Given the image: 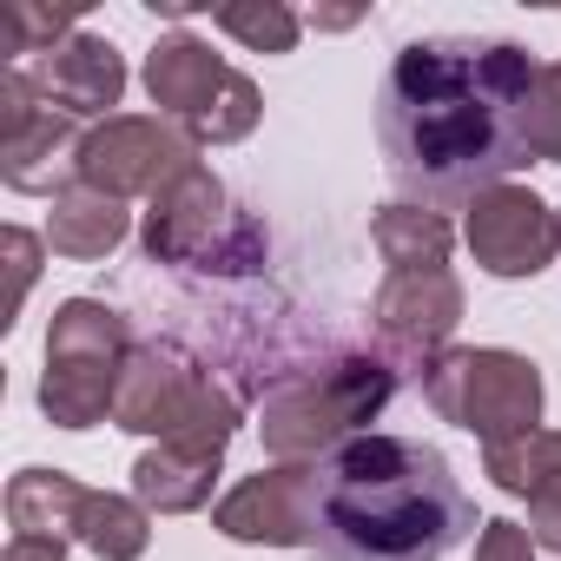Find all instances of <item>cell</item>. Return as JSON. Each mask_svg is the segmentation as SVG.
<instances>
[{
  "label": "cell",
  "instance_id": "obj_1",
  "mask_svg": "<svg viewBox=\"0 0 561 561\" xmlns=\"http://www.w3.org/2000/svg\"><path fill=\"white\" fill-rule=\"evenodd\" d=\"M535 73L541 67L515 41L430 34L397 47L377 93L390 179L423 205H469L476 192L508 185V172L528 165Z\"/></svg>",
  "mask_w": 561,
  "mask_h": 561
},
{
  "label": "cell",
  "instance_id": "obj_2",
  "mask_svg": "<svg viewBox=\"0 0 561 561\" xmlns=\"http://www.w3.org/2000/svg\"><path fill=\"white\" fill-rule=\"evenodd\" d=\"M318 469L311 548L324 561H443L476 528V502L436 443L364 430Z\"/></svg>",
  "mask_w": 561,
  "mask_h": 561
},
{
  "label": "cell",
  "instance_id": "obj_3",
  "mask_svg": "<svg viewBox=\"0 0 561 561\" xmlns=\"http://www.w3.org/2000/svg\"><path fill=\"white\" fill-rule=\"evenodd\" d=\"M390 397H397L390 357H337V364L285 370L264 390V416H257L264 456L271 462H324L351 436H364V423Z\"/></svg>",
  "mask_w": 561,
  "mask_h": 561
},
{
  "label": "cell",
  "instance_id": "obj_4",
  "mask_svg": "<svg viewBox=\"0 0 561 561\" xmlns=\"http://www.w3.org/2000/svg\"><path fill=\"white\" fill-rule=\"evenodd\" d=\"M113 423L133 430V436H159V443L231 449V436H238V397L225 383H211V370L198 357H185L179 344L152 337V344L133 351V364L119 377Z\"/></svg>",
  "mask_w": 561,
  "mask_h": 561
},
{
  "label": "cell",
  "instance_id": "obj_5",
  "mask_svg": "<svg viewBox=\"0 0 561 561\" xmlns=\"http://www.w3.org/2000/svg\"><path fill=\"white\" fill-rule=\"evenodd\" d=\"M133 324L100 298H67L47 324V377L41 410L54 430H93L119 403V377L133 364Z\"/></svg>",
  "mask_w": 561,
  "mask_h": 561
},
{
  "label": "cell",
  "instance_id": "obj_6",
  "mask_svg": "<svg viewBox=\"0 0 561 561\" xmlns=\"http://www.w3.org/2000/svg\"><path fill=\"white\" fill-rule=\"evenodd\" d=\"M139 244L152 264H185V271H218V277L264 264V225L231 205L211 165H185L179 179L152 192Z\"/></svg>",
  "mask_w": 561,
  "mask_h": 561
},
{
  "label": "cell",
  "instance_id": "obj_7",
  "mask_svg": "<svg viewBox=\"0 0 561 561\" xmlns=\"http://www.w3.org/2000/svg\"><path fill=\"white\" fill-rule=\"evenodd\" d=\"M146 93H152L159 119H172L192 146H231L264 113L257 87L238 67H225L198 34H165L146 54Z\"/></svg>",
  "mask_w": 561,
  "mask_h": 561
},
{
  "label": "cell",
  "instance_id": "obj_8",
  "mask_svg": "<svg viewBox=\"0 0 561 561\" xmlns=\"http://www.w3.org/2000/svg\"><path fill=\"white\" fill-rule=\"evenodd\" d=\"M423 397L443 423L482 436V449L541 430V370L515 351H443L423 370Z\"/></svg>",
  "mask_w": 561,
  "mask_h": 561
},
{
  "label": "cell",
  "instance_id": "obj_9",
  "mask_svg": "<svg viewBox=\"0 0 561 561\" xmlns=\"http://www.w3.org/2000/svg\"><path fill=\"white\" fill-rule=\"evenodd\" d=\"M185 165H198V146L159 119V113H113L106 126H93L80 139V165H73V185H93L106 198H133V192H159L165 179H179Z\"/></svg>",
  "mask_w": 561,
  "mask_h": 561
},
{
  "label": "cell",
  "instance_id": "obj_10",
  "mask_svg": "<svg viewBox=\"0 0 561 561\" xmlns=\"http://www.w3.org/2000/svg\"><path fill=\"white\" fill-rule=\"evenodd\" d=\"M80 119H67L60 106L41 100V87L8 67L0 73V179L14 192H41V198H60L73 185V165H80V139L73 133Z\"/></svg>",
  "mask_w": 561,
  "mask_h": 561
},
{
  "label": "cell",
  "instance_id": "obj_11",
  "mask_svg": "<svg viewBox=\"0 0 561 561\" xmlns=\"http://www.w3.org/2000/svg\"><path fill=\"white\" fill-rule=\"evenodd\" d=\"M370 324H377V344L397 370H430L443 351H449V331L462 324V277L449 264H410V271H390L383 291L370 298Z\"/></svg>",
  "mask_w": 561,
  "mask_h": 561
},
{
  "label": "cell",
  "instance_id": "obj_12",
  "mask_svg": "<svg viewBox=\"0 0 561 561\" xmlns=\"http://www.w3.org/2000/svg\"><path fill=\"white\" fill-rule=\"evenodd\" d=\"M318 462H271L244 476L218 508L211 528L231 541H264V548H311L318 535Z\"/></svg>",
  "mask_w": 561,
  "mask_h": 561
},
{
  "label": "cell",
  "instance_id": "obj_13",
  "mask_svg": "<svg viewBox=\"0 0 561 561\" xmlns=\"http://www.w3.org/2000/svg\"><path fill=\"white\" fill-rule=\"evenodd\" d=\"M462 238L489 277H535L561 251V211H548L528 185H489L469 198Z\"/></svg>",
  "mask_w": 561,
  "mask_h": 561
},
{
  "label": "cell",
  "instance_id": "obj_14",
  "mask_svg": "<svg viewBox=\"0 0 561 561\" xmlns=\"http://www.w3.org/2000/svg\"><path fill=\"white\" fill-rule=\"evenodd\" d=\"M27 80L41 87V100L47 106H60L67 119H113V106H119V93H126V60H119V47L113 41H100V34H67L54 54H41L34 67H27Z\"/></svg>",
  "mask_w": 561,
  "mask_h": 561
},
{
  "label": "cell",
  "instance_id": "obj_15",
  "mask_svg": "<svg viewBox=\"0 0 561 561\" xmlns=\"http://www.w3.org/2000/svg\"><path fill=\"white\" fill-rule=\"evenodd\" d=\"M482 476L508 495L528 502V535L535 548L561 554V430H528L515 443L482 449Z\"/></svg>",
  "mask_w": 561,
  "mask_h": 561
},
{
  "label": "cell",
  "instance_id": "obj_16",
  "mask_svg": "<svg viewBox=\"0 0 561 561\" xmlns=\"http://www.w3.org/2000/svg\"><path fill=\"white\" fill-rule=\"evenodd\" d=\"M225 469V449H205V443H159L133 462V495L152 508V515H192L211 502V482Z\"/></svg>",
  "mask_w": 561,
  "mask_h": 561
},
{
  "label": "cell",
  "instance_id": "obj_17",
  "mask_svg": "<svg viewBox=\"0 0 561 561\" xmlns=\"http://www.w3.org/2000/svg\"><path fill=\"white\" fill-rule=\"evenodd\" d=\"M87 502H93V489L73 482L67 469H21L8 482V522H14V535H34V541H80Z\"/></svg>",
  "mask_w": 561,
  "mask_h": 561
},
{
  "label": "cell",
  "instance_id": "obj_18",
  "mask_svg": "<svg viewBox=\"0 0 561 561\" xmlns=\"http://www.w3.org/2000/svg\"><path fill=\"white\" fill-rule=\"evenodd\" d=\"M119 238H126V205L93 192V185H67L47 211V244L73 264H93V257L119 251Z\"/></svg>",
  "mask_w": 561,
  "mask_h": 561
},
{
  "label": "cell",
  "instance_id": "obj_19",
  "mask_svg": "<svg viewBox=\"0 0 561 561\" xmlns=\"http://www.w3.org/2000/svg\"><path fill=\"white\" fill-rule=\"evenodd\" d=\"M370 238H377V251H383L390 271L449 264V244H456V231H449V218H443L436 205H383V211L370 218Z\"/></svg>",
  "mask_w": 561,
  "mask_h": 561
},
{
  "label": "cell",
  "instance_id": "obj_20",
  "mask_svg": "<svg viewBox=\"0 0 561 561\" xmlns=\"http://www.w3.org/2000/svg\"><path fill=\"white\" fill-rule=\"evenodd\" d=\"M80 541L100 554V561H139L146 541H152V508L139 495H113V489H93L87 515H80Z\"/></svg>",
  "mask_w": 561,
  "mask_h": 561
},
{
  "label": "cell",
  "instance_id": "obj_21",
  "mask_svg": "<svg viewBox=\"0 0 561 561\" xmlns=\"http://www.w3.org/2000/svg\"><path fill=\"white\" fill-rule=\"evenodd\" d=\"M211 27L244 41L251 54H291L298 47V14L277 8V0H231V8L211 14Z\"/></svg>",
  "mask_w": 561,
  "mask_h": 561
},
{
  "label": "cell",
  "instance_id": "obj_22",
  "mask_svg": "<svg viewBox=\"0 0 561 561\" xmlns=\"http://www.w3.org/2000/svg\"><path fill=\"white\" fill-rule=\"evenodd\" d=\"M73 27V14H54V8H34V0H14V8H0V54H54Z\"/></svg>",
  "mask_w": 561,
  "mask_h": 561
},
{
  "label": "cell",
  "instance_id": "obj_23",
  "mask_svg": "<svg viewBox=\"0 0 561 561\" xmlns=\"http://www.w3.org/2000/svg\"><path fill=\"white\" fill-rule=\"evenodd\" d=\"M528 159L561 165V67L535 73V93H528Z\"/></svg>",
  "mask_w": 561,
  "mask_h": 561
},
{
  "label": "cell",
  "instance_id": "obj_24",
  "mask_svg": "<svg viewBox=\"0 0 561 561\" xmlns=\"http://www.w3.org/2000/svg\"><path fill=\"white\" fill-rule=\"evenodd\" d=\"M0 244H8V271H14V305L8 311H21L27 291H34V277H41V238L21 231V225H8V231H0Z\"/></svg>",
  "mask_w": 561,
  "mask_h": 561
},
{
  "label": "cell",
  "instance_id": "obj_25",
  "mask_svg": "<svg viewBox=\"0 0 561 561\" xmlns=\"http://www.w3.org/2000/svg\"><path fill=\"white\" fill-rule=\"evenodd\" d=\"M476 561H535V535L522 522H482Z\"/></svg>",
  "mask_w": 561,
  "mask_h": 561
},
{
  "label": "cell",
  "instance_id": "obj_26",
  "mask_svg": "<svg viewBox=\"0 0 561 561\" xmlns=\"http://www.w3.org/2000/svg\"><path fill=\"white\" fill-rule=\"evenodd\" d=\"M0 561H67V541H34V535H14Z\"/></svg>",
  "mask_w": 561,
  "mask_h": 561
}]
</instances>
